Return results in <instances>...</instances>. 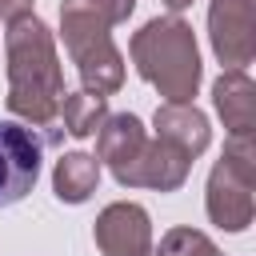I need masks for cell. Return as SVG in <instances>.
Returning <instances> with one entry per match:
<instances>
[{"label": "cell", "mask_w": 256, "mask_h": 256, "mask_svg": "<svg viewBox=\"0 0 256 256\" xmlns=\"http://www.w3.org/2000/svg\"><path fill=\"white\" fill-rule=\"evenodd\" d=\"M104 116H108L104 96H92V92H64L56 120L64 124V132H68L72 140H88V136H96V128L104 124Z\"/></svg>", "instance_id": "obj_13"}, {"label": "cell", "mask_w": 256, "mask_h": 256, "mask_svg": "<svg viewBox=\"0 0 256 256\" xmlns=\"http://www.w3.org/2000/svg\"><path fill=\"white\" fill-rule=\"evenodd\" d=\"M144 140H148V136H144V124H140V116H132V112H108L104 124L96 128V160L108 164V172L116 176L120 188H128Z\"/></svg>", "instance_id": "obj_8"}, {"label": "cell", "mask_w": 256, "mask_h": 256, "mask_svg": "<svg viewBox=\"0 0 256 256\" xmlns=\"http://www.w3.org/2000/svg\"><path fill=\"white\" fill-rule=\"evenodd\" d=\"M136 72L164 96V104H192L200 88V48L196 32L180 16H156L140 24L128 40Z\"/></svg>", "instance_id": "obj_3"}, {"label": "cell", "mask_w": 256, "mask_h": 256, "mask_svg": "<svg viewBox=\"0 0 256 256\" xmlns=\"http://www.w3.org/2000/svg\"><path fill=\"white\" fill-rule=\"evenodd\" d=\"M136 0H60V36L80 72L84 92L112 96L124 84V56L112 44V28L132 16Z\"/></svg>", "instance_id": "obj_2"}, {"label": "cell", "mask_w": 256, "mask_h": 256, "mask_svg": "<svg viewBox=\"0 0 256 256\" xmlns=\"http://www.w3.org/2000/svg\"><path fill=\"white\" fill-rule=\"evenodd\" d=\"M208 40L224 68H244L256 56V0H212Z\"/></svg>", "instance_id": "obj_6"}, {"label": "cell", "mask_w": 256, "mask_h": 256, "mask_svg": "<svg viewBox=\"0 0 256 256\" xmlns=\"http://www.w3.org/2000/svg\"><path fill=\"white\" fill-rule=\"evenodd\" d=\"M100 184V160L88 152H64L52 168V192L60 204H84Z\"/></svg>", "instance_id": "obj_12"}, {"label": "cell", "mask_w": 256, "mask_h": 256, "mask_svg": "<svg viewBox=\"0 0 256 256\" xmlns=\"http://www.w3.org/2000/svg\"><path fill=\"white\" fill-rule=\"evenodd\" d=\"M252 184H256V140H228L224 156L208 172L204 188L208 220L224 232H244L256 216Z\"/></svg>", "instance_id": "obj_4"}, {"label": "cell", "mask_w": 256, "mask_h": 256, "mask_svg": "<svg viewBox=\"0 0 256 256\" xmlns=\"http://www.w3.org/2000/svg\"><path fill=\"white\" fill-rule=\"evenodd\" d=\"M40 152H44V140L36 136V128L0 120V208L20 204L36 188Z\"/></svg>", "instance_id": "obj_5"}, {"label": "cell", "mask_w": 256, "mask_h": 256, "mask_svg": "<svg viewBox=\"0 0 256 256\" xmlns=\"http://www.w3.org/2000/svg\"><path fill=\"white\" fill-rule=\"evenodd\" d=\"M152 128H156V136L160 140H168V144H176L184 156H200V152H208V144H212V128H208V116L196 108V104H160L156 108V116H152Z\"/></svg>", "instance_id": "obj_11"}, {"label": "cell", "mask_w": 256, "mask_h": 256, "mask_svg": "<svg viewBox=\"0 0 256 256\" xmlns=\"http://www.w3.org/2000/svg\"><path fill=\"white\" fill-rule=\"evenodd\" d=\"M32 4H36V0H0V20H4V24L16 20V16L32 12Z\"/></svg>", "instance_id": "obj_15"}, {"label": "cell", "mask_w": 256, "mask_h": 256, "mask_svg": "<svg viewBox=\"0 0 256 256\" xmlns=\"http://www.w3.org/2000/svg\"><path fill=\"white\" fill-rule=\"evenodd\" d=\"M160 252L164 256H224L200 228H168L160 240Z\"/></svg>", "instance_id": "obj_14"}, {"label": "cell", "mask_w": 256, "mask_h": 256, "mask_svg": "<svg viewBox=\"0 0 256 256\" xmlns=\"http://www.w3.org/2000/svg\"><path fill=\"white\" fill-rule=\"evenodd\" d=\"M92 240L104 256H164L152 244V220L148 208L136 200H116L108 204L96 224H92Z\"/></svg>", "instance_id": "obj_7"}, {"label": "cell", "mask_w": 256, "mask_h": 256, "mask_svg": "<svg viewBox=\"0 0 256 256\" xmlns=\"http://www.w3.org/2000/svg\"><path fill=\"white\" fill-rule=\"evenodd\" d=\"M4 60H8V96H4L8 112L20 116L24 124L52 128L64 100V72L52 28L32 12L8 20Z\"/></svg>", "instance_id": "obj_1"}, {"label": "cell", "mask_w": 256, "mask_h": 256, "mask_svg": "<svg viewBox=\"0 0 256 256\" xmlns=\"http://www.w3.org/2000/svg\"><path fill=\"white\" fill-rule=\"evenodd\" d=\"M188 168H192V156H184L176 144L152 136V140H144V148H140V160H136V168H132L128 188L176 192V188L188 180Z\"/></svg>", "instance_id": "obj_10"}, {"label": "cell", "mask_w": 256, "mask_h": 256, "mask_svg": "<svg viewBox=\"0 0 256 256\" xmlns=\"http://www.w3.org/2000/svg\"><path fill=\"white\" fill-rule=\"evenodd\" d=\"M160 4H164V8H168V12H184V8H188V4H192V0H160Z\"/></svg>", "instance_id": "obj_16"}, {"label": "cell", "mask_w": 256, "mask_h": 256, "mask_svg": "<svg viewBox=\"0 0 256 256\" xmlns=\"http://www.w3.org/2000/svg\"><path fill=\"white\" fill-rule=\"evenodd\" d=\"M212 104L228 128V140H256V84L244 68H224L212 84Z\"/></svg>", "instance_id": "obj_9"}]
</instances>
